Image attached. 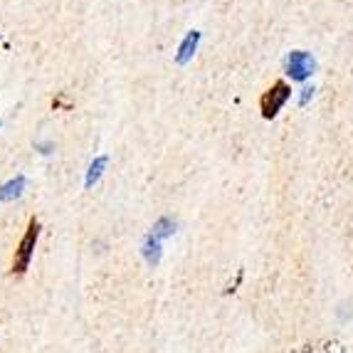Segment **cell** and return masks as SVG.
Wrapping results in <instances>:
<instances>
[{
	"mask_svg": "<svg viewBox=\"0 0 353 353\" xmlns=\"http://www.w3.org/2000/svg\"><path fill=\"white\" fill-rule=\"evenodd\" d=\"M198 42H201V32H198V30H190L188 35H185V40L181 42V48H178V54H176L178 65H188L190 57H193L195 50H198Z\"/></svg>",
	"mask_w": 353,
	"mask_h": 353,
	"instance_id": "cell-4",
	"label": "cell"
},
{
	"mask_svg": "<svg viewBox=\"0 0 353 353\" xmlns=\"http://www.w3.org/2000/svg\"><path fill=\"white\" fill-rule=\"evenodd\" d=\"M284 72H287L294 82H306V79L316 72V59H314L312 52L292 50V52L284 57Z\"/></svg>",
	"mask_w": 353,
	"mask_h": 353,
	"instance_id": "cell-3",
	"label": "cell"
},
{
	"mask_svg": "<svg viewBox=\"0 0 353 353\" xmlns=\"http://www.w3.org/2000/svg\"><path fill=\"white\" fill-rule=\"evenodd\" d=\"M106 163H109V159L106 156H97L94 161H92V165H89V171H87V178H84V188H92L97 181L101 178V173H104Z\"/></svg>",
	"mask_w": 353,
	"mask_h": 353,
	"instance_id": "cell-7",
	"label": "cell"
},
{
	"mask_svg": "<svg viewBox=\"0 0 353 353\" xmlns=\"http://www.w3.org/2000/svg\"><path fill=\"white\" fill-rule=\"evenodd\" d=\"M141 252H143V259H146L148 265L156 267L161 262V254H163V250H161V240L159 237H153L151 232H148L146 237H143V245H141Z\"/></svg>",
	"mask_w": 353,
	"mask_h": 353,
	"instance_id": "cell-6",
	"label": "cell"
},
{
	"mask_svg": "<svg viewBox=\"0 0 353 353\" xmlns=\"http://www.w3.org/2000/svg\"><path fill=\"white\" fill-rule=\"evenodd\" d=\"M25 185H28L25 176H15L8 183H3V185H0V203H10V201H15V198H20V195L25 193Z\"/></svg>",
	"mask_w": 353,
	"mask_h": 353,
	"instance_id": "cell-5",
	"label": "cell"
},
{
	"mask_svg": "<svg viewBox=\"0 0 353 353\" xmlns=\"http://www.w3.org/2000/svg\"><path fill=\"white\" fill-rule=\"evenodd\" d=\"M0 124H3V121H0Z\"/></svg>",
	"mask_w": 353,
	"mask_h": 353,
	"instance_id": "cell-11",
	"label": "cell"
},
{
	"mask_svg": "<svg viewBox=\"0 0 353 353\" xmlns=\"http://www.w3.org/2000/svg\"><path fill=\"white\" fill-rule=\"evenodd\" d=\"M289 97H292V87H289L284 79H277V82L267 89L265 94L259 97V112H262V117L274 119L279 112H282V106L289 101Z\"/></svg>",
	"mask_w": 353,
	"mask_h": 353,
	"instance_id": "cell-2",
	"label": "cell"
},
{
	"mask_svg": "<svg viewBox=\"0 0 353 353\" xmlns=\"http://www.w3.org/2000/svg\"><path fill=\"white\" fill-rule=\"evenodd\" d=\"M314 92H316V87H314V84H304V87H301V94H299V106L309 104V101L314 99Z\"/></svg>",
	"mask_w": 353,
	"mask_h": 353,
	"instance_id": "cell-9",
	"label": "cell"
},
{
	"mask_svg": "<svg viewBox=\"0 0 353 353\" xmlns=\"http://www.w3.org/2000/svg\"><path fill=\"white\" fill-rule=\"evenodd\" d=\"M173 232H176V220H171V218H159L156 220V225H153V230H151V235L159 237V240L171 237Z\"/></svg>",
	"mask_w": 353,
	"mask_h": 353,
	"instance_id": "cell-8",
	"label": "cell"
},
{
	"mask_svg": "<svg viewBox=\"0 0 353 353\" xmlns=\"http://www.w3.org/2000/svg\"><path fill=\"white\" fill-rule=\"evenodd\" d=\"M312 351H314L312 346H306V348H304V351H301V353H312Z\"/></svg>",
	"mask_w": 353,
	"mask_h": 353,
	"instance_id": "cell-10",
	"label": "cell"
},
{
	"mask_svg": "<svg viewBox=\"0 0 353 353\" xmlns=\"http://www.w3.org/2000/svg\"><path fill=\"white\" fill-rule=\"evenodd\" d=\"M37 240H40V220L30 218L28 228H25L23 237H20V242H18V248H15V254H12L10 274L23 277L25 272L30 270V262H32V254H35Z\"/></svg>",
	"mask_w": 353,
	"mask_h": 353,
	"instance_id": "cell-1",
	"label": "cell"
}]
</instances>
